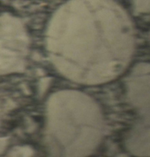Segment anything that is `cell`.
I'll list each match as a JSON object with an SVG mask.
<instances>
[{
	"mask_svg": "<svg viewBox=\"0 0 150 157\" xmlns=\"http://www.w3.org/2000/svg\"><path fill=\"white\" fill-rule=\"evenodd\" d=\"M46 44L62 75L82 85H100L117 78L129 65L134 28L114 0H69L51 18Z\"/></svg>",
	"mask_w": 150,
	"mask_h": 157,
	"instance_id": "cell-1",
	"label": "cell"
},
{
	"mask_svg": "<svg viewBox=\"0 0 150 157\" xmlns=\"http://www.w3.org/2000/svg\"><path fill=\"white\" fill-rule=\"evenodd\" d=\"M104 130L100 108L85 93L62 90L48 99L46 143L54 156H88L100 143Z\"/></svg>",
	"mask_w": 150,
	"mask_h": 157,
	"instance_id": "cell-2",
	"label": "cell"
},
{
	"mask_svg": "<svg viewBox=\"0 0 150 157\" xmlns=\"http://www.w3.org/2000/svg\"><path fill=\"white\" fill-rule=\"evenodd\" d=\"M127 96L138 109L140 119L127 136L126 145L133 154L141 156L150 142V64L141 63L127 78Z\"/></svg>",
	"mask_w": 150,
	"mask_h": 157,
	"instance_id": "cell-3",
	"label": "cell"
},
{
	"mask_svg": "<svg viewBox=\"0 0 150 157\" xmlns=\"http://www.w3.org/2000/svg\"><path fill=\"white\" fill-rule=\"evenodd\" d=\"M33 151L29 147H18L11 152V157H32Z\"/></svg>",
	"mask_w": 150,
	"mask_h": 157,
	"instance_id": "cell-4",
	"label": "cell"
},
{
	"mask_svg": "<svg viewBox=\"0 0 150 157\" xmlns=\"http://www.w3.org/2000/svg\"><path fill=\"white\" fill-rule=\"evenodd\" d=\"M142 12H147L150 10V0H139L138 6Z\"/></svg>",
	"mask_w": 150,
	"mask_h": 157,
	"instance_id": "cell-5",
	"label": "cell"
},
{
	"mask_svg": "<svg viewBox=\"0 0 150 157\" xmlns=\"http://www.w3.org/2000/svg\"><path fill=\"white\" fill-rule=\"evenodd\" d=\"M119 157H125V156H119Z\"/></svg>",
	"mask_w": 150,
	"mask_h": 157,
	"instance_id": "cell-6",
	"label": "cell"
}]
</instances>
